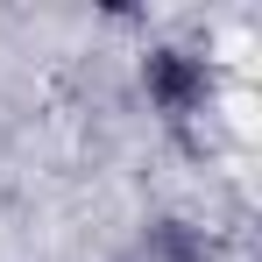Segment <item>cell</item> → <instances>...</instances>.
Wrapping results in <instances>:
<instances>
[{
    "instance_id": "7a4b0ae2",
    "label": "cell",
    "mask_w": 262,
    "mask_h": 262,
    "mask_svg": "<svg viewBox=\"0 0 262 262\" xmlns=\"http://www.w3.org/2000/svg\"><path fill=\"white\" fill-rule=\"evenodd\" d=\"M142 255H149V262H206V248H199V234H191V227L163 220V227H149Z\"/></svg>"
},
{
    "instance_id": "6da1fadb",
    "label": "cell",
    "mask_w": 262,
    "mask_h": 262,
    "mask_svg": "<svg viewBox=\"0 0 262 262\" xmlns=\"http://www.w3.org/2000/svg\"><path fill=\"white\" fill-rule=\"evenodd\" d=\"M142 92L163 121H191L206 99H213V64L199 50H177V43H156L142 57Z\"/></svg>"
}]
</instances>
